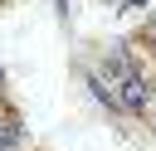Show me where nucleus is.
<instances>
[{"label":"nucleus","mask_w":156,"mask_h":151,"mask_svg":"<svg viewBox=\"0 0 156 151\" xmlns=\"http://www.w3.org/2000/svg\"><path fill=\"white\" fill-rule=\"evenodd\" d=\"M112 78H117V107H122V112H141V107H151V88H146V78H141L127 58L117 63Z\"/></svg>","instance_id":"1"},{"label":"nucleus","mask_w":156,"mask_h":151,"mask_svg":"<svg viewBox=\"0 0 156 151\" xmlns=\"http://www.w3.org/2000/svg\"><path fill=\"white\" fill-rule=\"evenodd\" d=\"M20 146V122H5L0 127V151H15Z\"/></svg>","instance_id":"2"},{"label":"nucleus","mask_w":156,"mask_h":151,"mask_svg":"<svg viewBox=\"0 0 156 151\" xmlns=\"http://www.w3.org/2000/svg\"><path fill=\"white\" fill-rule=\"evenodd\" d=\"M127 5H146V0H127Z\"/></svg>","instance_id":"4"},{"label":"nucleus","mask_w":156,"mask_h":151,"mask_svg":"<svg viewBox=\"0 0 156 151\" xmlns=\"http://www.w3.org/2000/svg\"><path fill=\"white\" fill-rule=\"evenodd\" d=\"M0 78H5V73H0Z\"/></svg>","instance_id":"6"},{"label":"nucleus","mask_w":156,"mask_h":151,"mask_svg":"<svg viewBox=\"0 0 156 151\" xmlns=\"http://www.w3.org/2000/svg\"><path fill=\"white\" fill-rule=\"evenodd\" d=\"M151 112H156V97H151Z\"/></svg>","instance_id":"5"},{"label":"nucleus","mask_w":156,"mask_h":151,"mask_svg":"<svg viewBox=\"0 0 156 151\" xmlns=\"http://www.w3.org/2000/svg\"><path fill=\"white\" fill-rule=\"evenodd\" d=\"M146 39H151V49H156V24H151V29H146Z\"/></svg>","instance_id":"3"}]
</instances>
